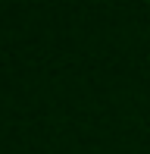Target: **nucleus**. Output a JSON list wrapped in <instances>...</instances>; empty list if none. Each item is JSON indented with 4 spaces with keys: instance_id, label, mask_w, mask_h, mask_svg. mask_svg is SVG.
Here are the masks:
<instances>
[]
</instances>
